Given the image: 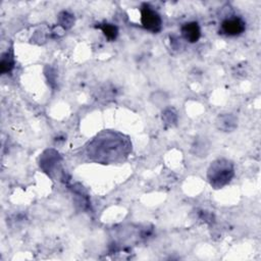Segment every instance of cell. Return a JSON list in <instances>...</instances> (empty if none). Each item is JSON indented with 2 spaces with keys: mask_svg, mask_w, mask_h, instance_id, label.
I'll list each match as a JSON object with an SVG mask.
<instances>
[{
  "mask_svg": "<svg viewBox=\"0 0 261 261\" xmlns=\"http://www.w3.org/2000/svg\"><path fill=\"white\" fill-rule=\"evenodd\" d=\"M234 176L235 168L233 162L224 158H218L211 162L207 172L208 181L214 189H220L227 185Z\"/></svg>",
  "mask_w": 261,
  "mask_h": 261,
  "instance_id": "cell-1",
  "label": "cell"
},
{
  "mask_svg": "<svg viewBox=\"0 0 261 261\" xmlns=\"http://www.w3.org/2000/svg\"><path fill=\"white\" fill-rule=\"evenodd\" d=\"M141 9V23L143 27L152 33L159 32L161 30L162 21L158 13L146 4L143 5Z\"/></svg>",
  "mask_w": 261,
  "mask_h": 261,
  "instance_id": "cell-2",
  "label": "cell"
},
{
  "mask_svg": "<svg viewBox=\"0 0 261 261\" xmlns=\"http://www.w3.org/2000/svg\"><path fill=\"white\" fill-rule=\"evenodd\" d=\"M246 30V23L239 17L225 19L220 25V31L222 34L229 37H236L242 35Z\"/></svg>",
  "mask_w": 261,
  "mask_h": 261,
  "instance_id": "cell-3",
  "label": "cell"
},
{
  "mask_svg": "<svg viewBox=\"0 0 261 261\" xmlns=\"http://www.w3.org/2000/svg\"><path fill=\"white\" fill-rule=\"evenodd\" d=\"M181 33L183 38L189 43H196L201 37V29L197 22H189L182 26Z\"/></svg>",
  "mask_w": 261,
  "mask_h": 261,
  "instance_id": "cell-4",
  "label": "cell"
},
{
  "mask_svg": "<svg viewBox=\"0 0 261 261\" xmlns=\"http://www.w3.org/2000/svg\"><path fill=\"white\" fill-rule=\"evenodd\" d=\"M216 125L223 132H232L237 127V118L229 113L219 115L216 120Z\"/></svg>",
  "mask_w": 261,
  "mask_h": 261,
  "instance_id": "cell-5",
  "label": "cell"
},
{
  "mask_svg": "<svg viewBox=\"0 0 261 261\" xmlns=\"http://www.w3.org/2000/svg\"><path fill=\"white\" fill-rule=\"evenodd\" d=\"M101 30L104 34V36L110 40V41H113L116 39L117 35H118V29L116 26L112 25V24H104L102 27H101Z\"/></svg>",
  "mask_w": 261,
  "mask_h": 261,
  "instance_id": "cell-6",
  "label": "cell"
},
{
  "mask_svg": "<svg viewBox=\"0 0 261 261\" xmlns=\"http://www.w3.org/2000/svg\"><path fill=\"white\" fill-rule=\"evenodd\" d=\"M13 68H14L13 57L9 53L4 54L2 58V63H0V71H2L3 74H7L11 72Z\"/></svg>",
  "mask_w": 261,
  "mask_h": 261,
  "instance_id": "cell-7",
  "label": "cell"
},
{
  "mask_svg": "<svg viewBox=\"0 0 261 261\" xmlns=\"http://www.w3.org/2000/svg\"><path fill=\"white\" fill-rule=\"evenodd\" d=\"M58 21H59L60 26H62L64 29H70L74 25V22H75L73 15H71L67 12H62L59 14Z\"/></svg>",
  "mask_w": 261,
  "mask_h": 261,
  "instance_id": "cell-8",
  "label": "cell"
}]
</instances>
